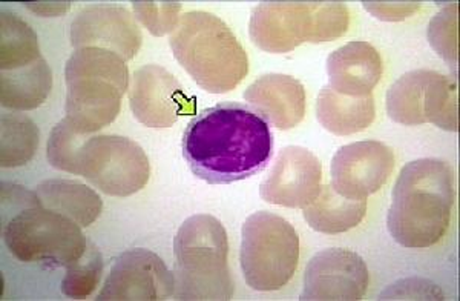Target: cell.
Segmentation results:
<instances>
[{
    "label": "cell",
    "mask_w": 460,
    "mask_h": 301,
    "mask_svg": "<svg viewBox=\"0 0 460 301\" xmlns=\"http://www.w3.org/2000/svg\"><path fill=\"white\" fill-rule=\"evenodd\" d=\"M244 99L258 116L281 131L298 127L305 116V90L292 75H262L247 88Z\"/></svg>",
    "instance_id": "e0dca14e"
},
{
    "label": "cell",
    "mask_w": 460,
    "mask_h": 301,
    "mask_svg": "<svg viewBox=\"0 0 460 301\" xmlns=\"http://www.w3.org/2000/svg\"><path fill=\"white\" fill-rule=\"evenodd\" d=\"M240 260L244 280L252 289L279 291L298 268V233L283 217L255 212L241 229Z\"/></svg>",
    "instance_id": "52a82bcc"
},
{
    "label": "cell",
    "mask_w": 460,
    "mask_h": 301,
    "mask_svg": "<svg viewBox=\"0 0 460 301\" xmlns=\"http://www.w3.org/2000/svg\"><path fill=\"white\" fill-rule=\"evenodd\" d=\"M80 174L106 196L129 197L149 181L151 164L145 149L131 138L105 134L84 142Z\"/></svg>",
    "instance_id": "30bf717a"
},
{
    "label": "cell",
    "mask_w": 460,
    "mask_h": 301,
    "mask_svg": "<svg viewBox=\"0 0 460 301\" xmlns=\"http://www.w3.org/2000/svg\"><path fill=\"white\" fill-rule=\"evenodd\" d=\"M394 170V153L377 140L350 143L332 160V188L345 199L367 200L387 183Z\"/></svg>",
    "instance_id": "7c38bea8"
},
{
    "label": "cell",
    "mask_w": 460,
    "mask_h": 301,
    "mask_svg": "<svg viewBox=\"0 0 460 301\" xmlns=\"http://www.w3.org/2000/svg\"><path fill=\"white\" fill-rule=\"evenodd\" d=\"M330 86L341 94H373L382 77V58L372 43L349 42L327 58Z\"/></svg>",
    "instance_id": "ac0fdd59"
},
{
    "label": "cell",
    "mask_w": 460,
    "mask_h": 301,
    "mask_svg": "<svg viewBox=\"0 0 460 301\" xmlns=\"http://www.w3.org/2000/svg\"><path fill=\"white\" fill-rule=\"evenodd\" d=\"M173 56L210 94L235 90L249 73V58L225 22L206 11L186 13L171 36Z\"/></svg>",
    "instance_id": "3957f363"
},
{
    "label": "cell",
    "mask_w": 460,
    "mask_h": 301,
    "mask_svg": "<svg viewBox=\"0 0 460 301\" xmlns=\"http://www.w3.org/2000/svg\"><path fill=\"white\" fill-rule=\"evenodd\" d=\"M42 58L39 39L27 22L11 13L2 11L0 16V68L14 71L25 68Z\"/></svg>",
    "instance_id": "603a6c76"
},
{
    "label": "cell",
    "mask_w": 460,
    "mask_h": 301,
    "mask_svg": "<svg viewBox=\"0 0 460 301\" xmlns=\"http://www.w3.org/2000/svg\"><path fill=\"white\" fill-rule=\"evenodd\" d=\"M66 119L84 134L110 127L129 90L125 58L103 48L75 49L65 66Z\"/></svg>",
    "instance_id": "277c9868"
},
{
    "label": "cell",
    "mask_w": 460,
    "mask_h": 301,
    "mask_svg": "<svg viewBox=\"0 0 460 301\" xmlns=\"http://www.w3.org/2000/svg\"><path fill=\"white\" fill-rule=\"evenodd\" d=\"M316 117L327 131L336 136L366 131L376 117L375 97H353L336 93L330 85L324 86L316 101Z\"/></svg>",
    "instance_id": "d6986e66"
},
{
    "label": "cell",
    "mask_w": 460,
    "mask_h": 301,
    "mask_svg": "<svg viewBox=\"0 0 460 301\" xmlns=\"http://www.w3.org/2000/svg\"><path fill=\"white\" fill-rule=\"evenodd\" d=\"M387 226L396 243L427 249L448 231L455 207V174L439 159H419L403 166L393 188Z\"/></svg>",
    "instance_id": "7a4b0ae2"
},
{
    "label": "cell",
    "mask_w": 460,
    "mask_h": 301,
    "mask_svg": "<svg viewBox=\"0 0 460 301\" xmlns=\"http://www.w3.org/2000/svg\"><path fill=\"white\" fill-rule=\"evenodd\" d=\"M381 300H444L438 285L425 279H405L388 286L382 292Z\"/></svg>",
    "instance_id": "f1b7e54d"
},
{
    "label": "cell",
    "mask_w": 460,
    "mask_h": 301,
    "mask_svg": "<svg viewBox=\"0 0 460 301\" xmlns=\"http://www.w3.org/2000/svg\"><path fill=\"white\" fill-rule=\"evenodd\" d=\"M129 105L137 120L147 128H171L180 117L197 110L195 97L184 93L168 69L154 64L145 65L132 75Z\"/></svg>",
    "instance_id": "8fae6325"
},
{
    "label": "cell",
    "mask_w": 460,
    "mask_h": 301,
    "mask_svg": "<svg viewBox=\"0 0 460 301\" xmlns=\"http://www.w3.org/2000/svg\"><path fill=\"white\" fill-rule=\"evenodd\" d=\"M350 25L342 2H262L252 11L249 32L262 51L290 53L301 43L333 42Z\"/></svg>",
    "instance_id": "8992f818"
},
{
    "label": "cell",
    "mask_w": 460,
    "mask_h": 301,
    "mask_svg": "<svg viewBox=\"0 0 460 301\" xmlns=\"http://www.w3.org/2000/svg\"><path fill=\"white\" fill-rule=\"evenodd\" d=\"M4 242L22 263L68 268L84 254L88 240L82 226L60 212L28 208L4 225Z\"/></svg>",
    "instance_id": "ba28073f"
},
{
    "label": "cell",
    "mask_w": 460,
    "mask_h": 301,
    "mask_svg": "<svg viewBox=\"0 0 460 301\" xmlns=\"http://www.w3.org/2000/svg\"><path fill=\"white\" fill-rule=\"evenodd\" d=\"M137 19L142 22L152 36H166L177 30L180 23V2H132Z\"/></svg>",
    "instance_id": "83f0119b"
},
{
    "label": "cell",
    "mask_w": 460,
    "mask_h": 301,
    "mask_svg": "<svg viewBox=\"0 0 460 301\" xmlns=\"http://www.w3.org/2000/svg\"><path fill=\"white\" fill-rule=\"evenodd\" d=\"M373 17L379 21L401 22L413 16L422 6L420 2H362Z\"/></svg>",
    "instance_id": "4dcf8cb0"
},
{
    "label": "cell",
    "mask_w": 460,
    "mask_h": 301,
    "mask_svg": "<svg viewBox=\"0 0 460 301\" xmlns=\"http://www.w3.org/2000/svg\"><path fill=\"white\" fill-rule=\"evenodd\" d=\"M65 117L53 128L47 145V159L53 168L79 175L80 154L88 138Z\"/></svg>",
    "instance_id": "d4e9b609"
},
{
    "label": "cell",
    "mask_w": 460,
    "mask_h": 301,
    "mask_svg": "<svg viewBox=\"0 0 460 301\" xmlns=\"http://www.w3.org/2000/svg\"><path fill=\"white\" fill-rule=\"evenodd\" d=\"M36 194L43 208L69 217L82 227L93 225L103 209L102 197L77 180H45L37 186Z\"/></svg>",
    "instance_id": "ffe728a7"
},
{
    "label": "cell",
    "mask_w": 460,
    "mask_h": 301,
    "mask_svg": "<svg viewBox=\"0 0 460 301\" xmlns=\"http://www.w3.org/2000/svg\"><path fill=\"white\" fill-rule=\"evenodd\" d=\"M323 164L303 146L284 148L260 188L262 200L277 207H309L319 196Z\"/></svg>",
    "instance_id": "2e32d148"
},
{
    "label": "cell",
    "mask_w": 460,
    "mask_h": 301,
    "mask_svg": "<svg viewBox=\"0 0 460 301\" xmlns=\"http://www.w3.org/2000/svg\"><path fill=\"white\" fill-rule=\"evenodd\" d=\"M303 214L314 231L335 235L350 231L364 220L367 200L345 199L332 185H324L309 207L304 208Z\"/></svg>",
    "instance_id": "7402d4cb"
},
{
    "label": "cell",
    "mask_w": 460,
    "mask_h": 301,
    "mask_svg": "<svg viewBox=\"0 0 460 301\" xmlns=\"http://www.w3.org/2000/svg\"><path fill=\"white\" fill-rule=\"evenodd\" d=\"M53 90V71L40 58L34 64L0 75L2 106L13 111H31L47 102Z\"/></svg>",
    "instance_id": "44dd1931"
},
{
    "label": "cell",
    "mask_w": 460,
    "mask_h": 301,
    "mask_svg": "<svg viewBox=\"0 0 460 301\" xmlns=\"http://www.w3.org/2000/svg\"><path fill=\"white\" fill-rule=\"evenodd\" d=\"M34 207H42L36 192L8 181L2 183V217H4L2 220H5L8 214L14 217L19 212Z\"/></svg>",
    "instance_id": "f546056e"
},
{
    "label": "cell",
    "mask_w": 460,
    "mask_h": 301,
    "mask_svg": "<svg viewBox=\"0 0 460 301\" xmlns=\"http://www.w3.org/2000/svg\"><path fill=\"white\" fill-rule=\"evenodd\" d=\"M28 10L42 17H60L73 6V2H27Z\"/></svg>",
    "instance_id": "1f68e13d"
},
{
    "label": "cell",
    "mask_w": 460,
    "mask_h": 301,
    "mask_svg": "<svg viewBox=\"0 0 460 301\" xmlns=\"http://www.w3.org/2000/svg\"><path fill=\"white\" fill-rule=\"evenodd\" d=\"M175 300H232L229 240L223 223L209 214L184 220L173 240Z\"/></svg>",
    "instance_id": "5b68a950"
},
{
    "label": "cell",
    "mask_w": 460,
    "mask_h": 301,
    "mask_svg": "<svg viewBox=\"0 0 460 301\" xmlns=\"http://www.w3.org/2000/svg\"><path fill=\"white\" fill-rule=\"evenodd\" d=\"M40 142V132L34 120L23 114H10L2 119V168H19L31 162Z\"/></svg>",
    "instance_id": "cb8c5ba5"
},
{
    "label": "cell",
    "mask_w": 460,
    "mask_h": 301,
    "mask_svg": "<svg viewBox=\"0 0 460 301\" xmlns=\"http://www.w3.org/2000/svg\"><path fill=\"white\" fill-rule=\"evenodd\" d=\"M181 149L186 164L209 185H229L266 168L272 157L269 123L236 102H223L192 117Z\"/></svg>",
    "instance_id": "6da1fadb"
},
{
    "label": "cell",
    "mask_w": 460,
    "mask_h": 301,
    "mask_svg": "<svg viewBox=\"0 0 460 301\" xmlns=\"http://www.w3.org/2000/svg\"><path fill=\"white\" fill-rule=\"evenodd\" d=\"M103 257L95 244L88 242L84 254L75 263L69 264L62 281L63 296L71 300L88 298L99 286L103 275Z\"/></svg>",
    "instance_id": "484cf974"
},
{
    "label": "cell",
    "mask_w": 460,
    "mask_h": 301,
    "mask_svg": "<svg viewBox=\"0 0 460 301\" xmlns=\"http://www.w3.org/2000/svg\"><path fill=\"white\" fill-rule=\"evenodd\" d=\"M367 288L368 270L361 255L349 249H324L305 268L301 300H361Z\"/></svg>",
    "instance_id": "9a60e30c"
},
{
    "label": "cell",
    "mask_w": 460,
    "mask_h": 301,
    "mask_svg": "<svg viewBox=\"0 0 460 301\" xmlns=\"http://www.w3.org/2000/svg\"><path fill=\"white\" fill-rule=\"evenodd\" d=\"M429 45L447 64L453 66L457 75L459 65V5L445 6L431 19L427 32Z\"/></svg>",
    "instance_id": "4316f807"
},
{
    "label": "cell",
    "mask_w": 460,
    "mask_h": 301,
    "mask_svg": "<svg viewBox=\"0 0 460 301\" xmlns=\"http://www.w3.org/2000/svg\"><path fill=\"white\" fill-rule=\"evenodd\" d=\"M387 112L403 127L433 123L445 131L459 129L457 80L431 69H414L399 77L387 93Z\"/></svg>",
    "instance_id": "9c48e42d"
},
{
    "label": "cell",
    "mask_w": 460,
    "mask_h": 301,
    "mask_svg": "<svg viewBox=\"0 0 460 301\" xmlns=\"http://www.w3.org/2000/svg\"><path fill=\"white\" fill-rule=\"evenodd\" d=\"M173 291V272L164 261L149 249L136 248L115 259L97 300H168Z\"/></svg>",
    "instance_id": "4fadbf2b"
},
{
    "label": "cell",
    "mask_w": 460,
    "mask_h": 301,
    "mask_svg": "<svg viewBox=\"0 0 460 301\" xmlns=\"http://www.w3.org/2000/svg\"><path fill=\"white\" fill-rule=\"evenodd\" d=\"M69 40L75 49L103 48L132 60L142 48L143 36L125 6L95 4L82 8L69 25Z\"/></svg>",
    "instance_id": "5bb4252c"
}]
</instances>
